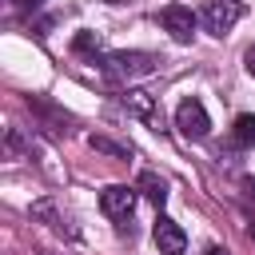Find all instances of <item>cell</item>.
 Masks as SVG:
<instances>
[{
  "label": "cell",
  "instance_id": "cell-7",
  "mask_svg": "<svg viewBox=\"0 0 255 255\" xmlns=\"http://www.w3.org/2000/svg\"><path fill=\"white\" fill-rule=\"evenodd\" d=\"M124 104H128V112H131V116H139V120H147L151 128H159V112H155V100H151L147 92H128V96H124Z\"/></svg>",
  "mask_w": 255,
  "mask_h": 255
},
{
  "label": "cell",
  "instance_id": "cell-1",
  "mask_svg": "<svg viewBox=\"0 0 255 255\" xmlns=\"http://www.w3.org/2000/svg\"><path fill=\"white\" fill-rule=\"evenodd\" d=\"M100 68L112 80H139V76L155 72V56H147V52H108L100 60Z\"/></svg>",
  "mask_w": 255,
  "mask_h": 255
},
{
  "label": "cell",
  "instance_id": "cell-11",
  "mask_svg": "<svg viewBox=\"0 0 255 255\" xmlns=\"http://www.w3.org/2000/svg\"><path fill=\"white\" fill-rule=\"evenodd\" d=\"M88 143H92L96 151H108V155H120V159L128 155V147H120V143H112V139H104V135H92Z\"/></svg>",
  "mask_w": 255,
  "mask_h": 255
},
{
  "label": "cell",
  "instance_id": "cell-8",
  "mask_svg": "<svg viewBox=\"0 0 255 255\" xmlns=\"http://www.w3.org/2000/svg\"><path fill=\"white\" fill-rule=\"evenodd\" d=\"M135 191H143V199H147V203H155V207H163V203H167V183H163L155 171H139Z\"/></svg>",
  "mask_w": 255,
  "mask_h": 255
},
{
  "label": "cell",
  "instance_id": "cell-12",
  "mask_svg": "<svg viewBox=\"0 0 255 255\" xmlns=\"http://www.w3.org/2000/svg\"><path fill=\"white\" fill-rule=\"evenodd\" d=\"M243 68H247V76H255V44L243 52Z\"/></svg>",
  "mask_w": 255,
  "mask_h": 255
},
{
  "label": "cell",
  "instance_id": "cell-17",
  "mask_svg": "<svg viewBox=\"0 0 255 255\" xmlns=\"http://www.w3.org/2000/svg\"><path fill=\"white\" fill-rule=\"evenodd\" d=\"M108 4H124V0H108Z\"/></svg>",
  "mask_w": 255,
  "mask_h": 255
},
{
  "label": "cell",
  "instance_id": "cell-6",
  "mask_svg": "<svg viewBox=\"0 0 255 255\" xmlns=\"http://www.w3.org/2000/svg\"><path fill=\"white\" fill-rule=\"evenodd\" d=\"M151 239H155V247H159V255H183V251H187V235H183V227H179L175 219H167L163 211L155 215V227H151Z\"/></svg>",
  "mask_w": 255,
  "mask_h": 255
},
{
  "label": "cell",
  "instance_id": "cell-13",
  "mask_svg": "<svg viewBox=\"0 0 255 255\" xmlns=\"http://www.w3.org/2000/svg\"><path fill=\"white\" fill-rule=\"evenodd\" d=\"M16 4H20V8H24V12H36V8H40V4H44V0H16Z\"/></svg>",
  "mask_w": 255,
  "mask_h": 255
},
{
  "label": "cell",
  "instance_id": "cell-16",
  "mask_svg": "<svg viewBox=\"0 0 255 255\" xmlns=\"http://www.w3.org/2000/svg\"><path fill=\"white\" fill-rule=\"evenodd\" d=\"M247 235H251V243H255V223H251V227H247Z\"/></svg>",
  "mask_w": 255,
  "mask_h": 255
},
{
  "label": "cell",
  "instance_id": "cell-2",
  "mask_svg": "<svg viewBox=\"0 0 255 255\" xmlns=\"http://www.w3.org/2000/svg\"><path fill=\"white\" fill-rule=\"evenodd\" d=\"M100 211L120 227V231H131V211H135V187H124V183H112L100 191Z\"/></svg>",
  "mask_w": 255,
  "mask_h": 255
},
{
  "label": "cell",
  "instance_id": "cell-15",
  "mask_svg": "<svg viewBox=\"0 0 255 255\" xmlns=\"http://www.w3.org/2000/svg\"><path fill=\"white\" fill-rule=\"evenodd\" d=\"M207 255H227V251L223 247H207Z\"/></svg>",
  "mask_w": 255,
  "mask_h": 255
},
{
  "label": "cell",
  "instance_id": "cell-4",
  "mask_svg": "<svg viewBox=\"0 0 255 255\" xmlns=\"http://www.w3.org/2000/svg\"><path fill=\"white\" fill-rule=\"evenodd\" d=\"M175 128L187 135V139H207V131H211V120H207V108L195 100V96H187V100H179V108H175Z\"/></svg>",
  "mask_w": 255,
  "mask_h": 255
},
{
  "label": "cell",
  "instance_id": "cell-5",
  "mask_svg": "<svg viewBox=\"0 0 255 255\" xmlns=\"http://www.w3.org/2000/svg\"><path fill=\"white\" fill-rule=\"evenodd\" d=\"M159 24L167 28V36L175 44H191V36H195V12L187 4H167L159 12Z\"/></svg>",
  "mask_w": 255,
  "mask_h": 255
},
{
  "label": "cell",
  "instance_id": "cell-14",
  "mask_svg": "<svg viewBox=\"0 0 255 255\" xmlns=\"http://www.w3.org/2000/svg\"><path fill=\"white\" fill-rule=\"evenodd\" d=\"M243 191H247V199H255V179H251V175L243 179Z\"/></svg>",
  "mask_w": 255,
  "mask_h": 255
},
{
  "label": "cell",
  "instance_id": "cell-3",
  "mask_svg": "<svg viewBox=\"0 0 255 255\" xmlns=\"http://www.w3.org/2000/svg\"><path fill=\"white\" fill-rule=\"evenodd\" d=\"M239 20H243V4H239V0H203L199 24H203L211 36H227Z\"/></svg>",
  "mask_w": 255,
  "mask_h": 255
},
{
  "label": "cell",
  "instance_id": "cell-9",
  "mask_svg": "<svg viewBox=\"0 0 255 255\" xmlns=\"http://www.w3.org/2000/svg\"><path fill=\"white\" fill-rule=\"evenodd\" d=\"M72 52L76 56H88L92 64H100L108 52H104V40L96 36V32H76V40H72Z\"/></svg>",
  "mask_w": 255,
  "mask_h": 255
},
{
  "label": "cell",
  "instance_id": "cell-10",
  "mask_svg": "<svg viewBox=\"0 0 255 255\" xmlns=\"http://www.w3.org/2000/svg\"><path fill=\"white\" fill-rule=\"evenodd\" d=\"M231 143H239V147H255V112H247V116L235 120V128H231Z\"/></svg>",
  "mask_w": 255,
  "mask_h": 255
}]
</instances>
